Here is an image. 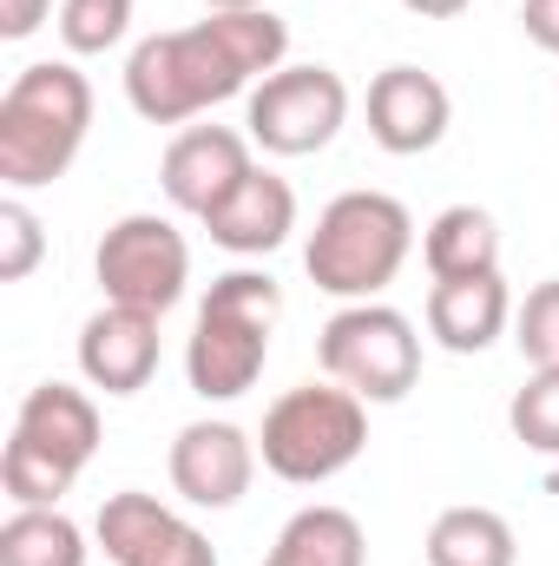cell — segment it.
Here are the masks:
<instances>
[{
	"instance_id": "obj_6",
	"label": "cell",
	"mask_w": 559,
	"mask_h": 566,
	"mask_svg": "<svg viewBox=\"0 0 559 566\" xmlns=\"http://www.w3.org/2000/svg\"><path fill=\"white\" fill-rule=\"evenodd\" d=\"M316 363L329 382L356 389L362 402H402L421 376V336L395 303H342L323 336H316Z\"/></svg>"
},
{
	"instance_id": "obj_1",
	"label": "cell",
	"mask_w": 559,
	"mask_h": 566,
	"mask_svg": "<svg viewBox=\"0 0 559 566\" xmlns=\"http://www.w3.org/2000/svg\"><path fill=\"white\" fill-rule=\"evenodd\" d=\"M289 53V27L271 7L251 13H211L178 33H151L126 60V99L145 126H184L224 99H238L251 80H271Z\"/></svg>"
},
{
	"instance_id": "obj_26",
	"label": "cell",
	"mask_w": 559,
	"mask_h": 566,
	"mask_svg": "<svg viewBox=\"0 0 559 566\" xmlns=\"http://www.w3.org/2000/svg\"><path fill=\"white\" fill-rule=\"evenodd\" d=\"M520 27L540 53H559V0H527L520 7Z\"/></svg>"
},
{
	"instance_id": "obj_28",
	"label": "cell",
	"mask_w": 559,
	"mask_h": 566,
	"mask_svg": "<svg viewBox=\"0 0 559 566\" xmlns=\"http://www.w3.org/2000/svg\"><path fill=\"white\" fill-rule=\"evenodd\" d=\"M211 13H251V7H271V0H204Z\"/></svg>"
},
{
	"instance_id": "obj_5",
	"label": "cell",
	"mask_w": 559,
	"mask_h": 566,
	"mask_svg": "<svg viewBox=\"0 0 559 566\" xmlns=\"http://www.w3.org/2000/svg\"><path fill=\"white\" fill-rule=\"evenodd\" d=\"M369 448V402L342 382H303L271 402L257 454L289 488H323Z\"/></svg>"
},
{
	"instance_id": "obj_2",
	"label": "cell",
	"mask_w": 559,
	"mask_h": 566,
	"mask_svg": "<svg viewBox=\"0 0 559 566\" xmlns=\"http://www.w3.org/2000/svg\"><path fill=\"white\" fill-rule=\"evenodd\" d=\"M93 133V86L73 60H33L0 93V185L40 191L66 178Z\"/></svg>"
},
{
	"instance_id": "obj_11",
	"label": "cell",
	"mask_w": 559,
	"mask_h": 566,
	"mask_svg": "<svg viewBox=\"0 0 559 566\" xmlns=\"http://www.w3.org/2000/svg\"><path fill=\"white\" fill-rule=\"evenodd\" d=\"M257 474V441L238 422H191L171 441V488L191 507H238Z\"/></svg>"
},
{
	"instance_id": "obj_13",
	"label": "cell",
	"mask_w": 559,
	"mask_h": 566,
	"mask_svg": "<svg viewBox=\"0 0 559 566\" xmlns=\"http://www.w3.org/2000/svg\"><path fill=\"white\" fill-rule=\"evenodd\" d=\"M158 369V316L106 303L80 329V376L106 396H139Z\"/></svg>"
},
{
	"instance_id": "obj_20",
	"label": "cell",
	"mask_w": 559,
	"mask_h": 566,
	"mask_svg": "<svg viewBox=\"0 0 559 566\" xmlns=\"http://www.w3.org/2000/svg\"><path fill=\"white\" fill-rule=\"evenodd\" d=\"M86 534L60 507H13L0 527V566H86Z\"/></svg>"
},
{
	"instance_id": "obj_4",
	"label": "cell",
	"mask_w": 559,
	"mask_h": 566,
	"mask_svg": "<svg viewBox=\"0 0 559 566\" xmlns=\"http://www.w3.org/2000/svg\"><path fill=\"white\" fill-rule=\"evenodd\" d=\"M283 316V290L264 271H224L198 303V329L184 343V376L204 402H238L264 363H271V329Z\"/></svg>"
},
{
	"instance_id": "obj_7",
	"label": "cell",
	"mask_w": 559,
	"mask_h": 566,
	"mask_svg": "<svg viewBox=\"0 0 559 566\" xmlns=\"http://www.w3.org/2000/svg\"><path fill=\"white\" fill-rule=\"evenodd\" d=\"M93 271H99L106 303L165 316V310L184 296V283H191V244H184V231H178L171 218L133 211V218H119V224L99 238Z\"/></svg>"
},
{
	"instance_id": "obj_25",
	"label": "cell",
	"mask_w": 559,
	"mask_h": 566,
	"mask_svg": "<svg viewBox=\"0 0 559 566\" xmlns=\"http://www.w3.org/2000/svg\"><path fill=\"white\" fill-rule=\"evenodd\" d=\"M46 13H53V0H0V40H27V33H40Z\"/></svg>"
},
{
	"instance_id": "obj_27",
	"label": "cell",
	"mask_w": 559,
	"mask_h": 566,
	"mask_svg": "<svg viewBox=\"0 0 559 566\" xmlns=\"http://www.w3.org/2000/svg\"><path fill=\"white\" fill-rule=\"evenodd\" d=\"M409 13H421V20H454V13H467V0H402Z\"/></svg>"
},
{
	"instance_id": "obj_8",
	"label": "cell",
	"mask_w": 559,
	"mask_h": 566,
	"mask_svg": "<svg viewBox=\"0 0 559 566\" xmlns=\"http://www.w3.org/2000/svg\"><path fill=\"white\" fill-rule=\"evenodd\" d=\"M349 119V86L336 66H277L271 80H257L251 93V145L277 151V158H309L342 133Z\"/></svg>"
},
{
	"instance_id": "obj_14",
	"label": "cell",
	"mask_w": 559,
	"mask_h": 566,
	"mask_svg": "<svg viewBox=\"0 0 559 566\" xmlns=\"http://www.w3.org/2000/svg\"><path fill=\"white\" fill-rule=\"evenodd\" d=\"M13 441H27L33 454L80 474L99 454V402L73 382H40V389H27V402L13 416Z\"/></svg>"
},
{
	"instance_id": "obj_15",
	"label": "cell",
	"mask_w": 559,
	"mask_h": 566,
	"mask_svg": "<svg viewBox=\"0 0 559 566\" xmlns=\"http://www.w3.org/2000/svg\"><path fill=\"white\" fill-rule=\"evenodd\" d=\"M204 231H211V244H224L231 258H271L283 238L296 231V191H289V178L277 171H251L211 218H204Z\"/></svg>"
},
{
	"instance_id": "obj_12",
	"label": "cell",
	"mask_w": 559,
	"mask_h": 566,
	"mask_svg": "<svg viewBox=\"0 0 559 566\" xmlns=\"http://www.w3.org/2000/svg\"><path fill=\"white\" fill-rule=\"evenodd\" d=\"M447 119H454V99L434 73L421 66H389L369 80V139L395 158H421L447 139Z\"/></svg>"
},
{
	"instance_id": "obj_22",
	"label": "cell",
	"mask_w": 559,
	"mask_h": 566,
	"mask_svg": "<svg viewBox=\"0 0 559 566\" xmlns=\"http://www.w3.org/2000/svg\"><path fill=\"white\" fill-rule=\"evenodd\" d=\"M133 33V0H60L66 53H106Z\"/></svg>"
},
{
	"instance_id": "obj_16",
	"label": "cell",
	"mask_w": 559,
	"mask_h": 566,
	"mask_svg": "<svg viewBox=\"0 0 559 566\" xmlns=\"http://www.w3.org/2000/svg\"><path fill=\"white\" fill-rule=\"evenodd\" d=\"M507 323H514V296H507L500 271L494 277H454L428 290V336L447 356H481Z\"/></svg>"
},
{
	"instance_id": "obj_9",
	"label": "cell",
	"mask_w": 559,
	"mask_h": 566,
	"mask_svg": "<svg viewBox=\"0 0 559 566\" xmlns=\"http://www.w3.org/2000/svg\"><path fill=\"white\" fill-rule=\"evenodd\" d=\"M93 534L113 566H218V547L184 514H171L158 494H139V488L106 494Z\"/></svg>"
},
{
	"instance_id": "obj_21",
	"label": "cell",
	"mask_w": 559,
	"mask_h": 566,
	"mask_svg": "<svg viewBox=\"0 0 559 566\" xmlns=\"http://www.w3.org/2000/svg\"><path fill=\"white\" fill-rule=\"evenodd\" d=\"M507 422H514V441L559 461V369H534L527 389L507 402Z\"/></svg>"
},
{
	"instance_id": "obj_24",
	"label": "cell",
	"mask_w": 559,
	"mask_h": 566,
	"mask_svg": "<svg viewBox=\"0 0 559 566\" xmlns=\"http://www.w3.org/2000/svg\"><path fill=\"white\" fill-rule=\"evenodd\" d=\"M514 343L534 369H559V277L527 290V303L514 310Z\"/></svg>"
},
{
	"instance_id": "obj_3",
	"label": "cell",
	"mask_w": 559,
	"mask_h": 566,
	"mask_svg": "<svg viewBox=\"0 0 559 566\" xmlns=\"http://www.w3.org/2000/svg\"><path fill=\"white\" fill-rule=\"evenodd\" d=\"M415 251V218L402 198L389 191H342L323 205L309 244H303V271L316 290L342 296V303H376L389 283L402 277Z\"/></svg>"
},
{
	"instance_id": "obj_17",
	"label": "cell",
	"mask_w": 559,
	"mask_h": 566,
	"mask_svg": "<svg viewBox=\"0 0 559 566\" xmlns=\"http://www.w3.org/2000/svg\"><path fill=\"white\" fill-rule=\"evenodd\" d=\"M421 258L428 277L454 283V277H494L500 271V224L481 205H447L434 211V224L421 231Z\"/></svg>"
},
{
	"instance_id": "obj_23",
	"label": "cell",
	"mask_w": 559,
	"mask_h": 566,
	"mask_svg": "<svg viewBox=\"0 0 559 566\" xmlns=\"http://www.w3.org/2000/svg\"><path fill=\"white\" fill-rule=\"evenodd\" d=\"M40 258H46V231H40L33 205L20 191H7L0 198V283H27L40 271Z\"/></svg>"
},
{
	"instance_id": "obj_10",
	"label": "cell",
	"mask_w": 559,
	"mask_h": 566,
	"mask_svg": "<svg viewBox=\"0 0 559 566\" xmlns=\"http://www.w3.org/2000/svg\"><path fill=\"white\" fill-rule=\"evenodd\" d=\"M251 171H257V158H251V139L244 133H231V126H184L178 139L165 145L158 185H165V198L178 211L211 218Z\"/></svg>"
},
{
	"instance_id": "obj_19",
	"label": "cell",
	"mask_w": 559,
	"mask_h": 566,
	"mask_svg": "<svg viewBox=\"0 0 559 566\" xmlns=\"http://www.w3.org/2000/svg\"><path fill=\"white\" fill-rule=\"evenodd\" d=\"M520 541L494 507H441L428 527V566H514Z\"/></svg>"
},
{
	"instance_id": "obj_18",
	"label": "cell",
	"mask_w": 559,
	"mask_h": 566,
	"mask_svg": "<svg viewBox=\"0 0 559 566\" xmlns=\"http://www.w3.org/2000/svg\"><path fill=\"white\" fill-rule=\"evenodd\" d=\"M264 566H369V541H362V521L349 507H303L289 514L277 534V547L264 554Z\"/></svg>"
}]
</instances>
